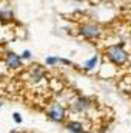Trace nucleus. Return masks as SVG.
I'll use <instances>...</instances> for the list:
<instances>
[{
  "label": "nucleus",
  "mask_w": 131,
  "mask_h": 133,
  "mask_svg": "<svg viewBox=\"0 0 131 133\" xmlns=\"http://www.w3.org/2000/svg\"><path fill=\"white\" fill-rule=\"evenodd\" d=\"M22 59H31V51L30 50H25L22 53Z\"/></svg>",
  "instance_id": "obj_12"
},
{
  "label": "nucleus",
  "mask_w": 131,
  "mask_h": 133,
  "mask_svg": "<svg viewBox=\"0 0 131 133\" xmlns=\"http://www.w3.org/2000/svg\"><path fill=\"white\" fill-rule=\"evenodd\" d=\"M14 19V12H12V8H11V3L5 2L0 5V22L3 23H8Z\"/></svg>",
  "instance_id": "obj_7"
},
{
  "label": "nucleus",
  "mask_w": 131,
  "mask_h": 133,
  "mask_svg": "<svg viewBox=\"0 0 131 133\" xmlns=\"http://www.w3.org/2000/svg\"><path fill=\"white\" fill-rule=\"evenodd\" d=\"M130 71H131V62H130Z\"/></svg>",
  "instance_id": "obj_14"
},
{
  "label": "nucleus",
  "mask_w": 131,
  "mask_h": 133,
  "mask_svg": "<svg viewBox=\"0 0 131 133\" xmlns=\"http://www.w3.org/2000/svg\"><path fill=\"white\" fill-rule=\"evenodd\" d=\"M66 129L71 133H86L88 132V125L80 121V119H71L66 122Z\"/></svg>",
  "instance_id": "obj_6"
},
{
  "label": "nucleus",
  "mask_w": 131,
  "mask_h": 133,
  "mask_svg": "<svg viewBox=\"0 0 131 133\" xmlns=\"http://www.w3.org/2000/svg\"><path fill=\"white\" fill-rule=\"evenodd\" d=\"M74 2H83V0H74Z\"/></svg>",
  "instance_id": "obj_13"
},
{
  "label": "nucleus",
  "mask_w": 131,
  "mask_h": 133,
  "mask_svg": "<svg viewBox=\"0 0 131 133\" xmlns=\"http://www.w3.org/2000/svg\"><path fill=\"white\" fill-rule=\"evenodd\" d=\"M12 133H17V132H12Z\"/></svg>",
  "instance_id": "obj_15"
},
{
  "label": "nucleus",
  "mask_w": 131,
  "mask_h": 133,
  "mask_svg": "<svg viewBox=\"0 0 131 133\" xmlns=\"http://www.w3.org/2000/svg\"><path fill=\"white\" fill-rule=\"evenodd\" d=\"M28 79H30L33 84H39V82H42V81L45 79V71L37 65L33 66V68H30V71H28Z\"/></svg>",
  "instance_id": "obj_8"
},
{
  "label": "nucleus",
  "mask_w": 131,
  "mask_h": 133,
  "mask_svg": "<svg viewBox=\"0 0 131 133\" xmlns=\"http://www.w3.org/2000/svg\"><path fill=\"white\" fill-rule=\"evenodd\" d=\"M46 116L53 122H59V124L60 122H65V119L68 118L65 105L60 104V102H51L46 107Z\"/></svg>",
  "instance_id": "obj_4"
},
{
  "label": "nucleus",
  "mask_w": 131,
  "mask_h": 133,
  "mask_svg": "<svg viewBox=\"0 0 131 133\" xmlns=\"http://www.w3.org/2000/svg\"><path fill=\"white\" fill-rule=\"evenodd\" d=\"M97 64H99V56H93V57L85 64V70H86V71H93V70L97 66Z\"/></svg>",
  "instance_id": "obj_9"
},
{
  "label": "nucleus",
  "mask_w": 131,
  "mask_h": 133,
  "mask_svg": "<svg viewBox=\"0 0 131 133\" xmlns=\"http://www.w3.org/2000/svg\"><path fill=\"white\" fill-rule=\"evenodd\" d=\"M103 57L114 66H123L130 64V51L125 48V43H111L103 50Z\"/></svg>",
  "instance_id": "obj_1"
},
{
  "label": "nucleus",
  "mask_w": 131,
  "mask_h": 133,
  "mask_svg": "<svg viewBox=\"0 0 131 133\" xmlns=\"http://www.w3.org/2000/svg\"><path fill=\"white\" fill-rule=\"evenodd\" d=\"M0 107H2V104H0Z\"/></svg>",
  "instance_id": "obj_16"
},
{
  "label": "nucleus",
  "mask_w": 131,
  "mask_h": 133,
  "mask_svg": "<svg viewBox=\"0 0 131 133\" xmlns=\"http://www.w3.org/2000/svg\"><path fill=\"white\" fill-rule=\"evenodd\" d=\"M12 119H14L17 124H22V115H20V113H17V111H16V113H12Z\"/></svg>",
  "instance_id": "obj_11"
},
{
  "label": "nucleus",
  "mask_w": 131,
  "mask_h": 133,
  "mask_svg": "<svg viewBox=\"0 0 131 133\" xmlns=\"http://www.w3.org/2000/svg\"><path fill=\"white\" fill-rule=\"evenodd\" d=\"M77 33L85 40H99L103 36V28L97 22H82Z\"/></svg>",
  "instance_id": "obj_2"
},
{
  "label": "nucleus",
  "mask_w": 131,
  "mask_h": 133,
  "mask_svg": "<svg viewBox=\"0 0 131 133\" xmlns=\"http://www.w3.org/2000/svg\"><path fill=\"white\" fill-rule=\"evenodd\" d=\"M93 102L90 98L83 96V95H77L74 99L69 102V110L76 115H86L90 113V110L93 108Z\"/></svg>",
  "instance_id": "obj_3"
},
{
  "label": "nucleus",
  "mask_w": 131,
  "mask_h": 133,
  "mask_svg": "<svg viewBox=\"0 0 131 133\" xmlns=\"http://www.w3.org/2000/svg\"><path fill=\"white\" fill-rule=\"evenodd\" d=\"M3 61H5V65L8 70H20L23 64H22V56L16 54L14 51H6L3 54Z\"/></svg>",
  "instance_id": "obj_5"
},
{
  "label": "nucleus",
  "mask_w": 131,
  "mask_h": 133,
  "mask_svg": "<svg viewBox=\"0 0 131 133\" xmlns=\"http://www.w3.org/2000/svg\"><path fill=\"white\" fill-rule=\"evenodd\" d=\"M46 65L49 66H54L56 64H60V57H54V56H49V57H46Z\"/></svg>",
  "instance_id": "obj_10"
}]
</instances>
